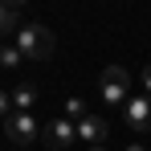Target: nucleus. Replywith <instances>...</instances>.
<instances>
[{"instance_id":"obj_1","label":"nucleus","mask_w":151,"mask_h":151,"mask_svg":"<svg viewBox=\"0 0 151 151\" xmlns=\"http://www.w3.org/2000/svg\"><path fill=\"white\" fill-rule=\"evenodd\" d=\"M53 45H57V41H53V33L45 25H21L17 29V49L25 53L29 61H49Z\"/></svg>"},{"instance_id":"obj_2","label":"nucleus","mask_w":151,"mask_h":151,"mask_svg":"<svg viewBox=\"0 0 151 151\" xmlns=\"http://www.w3.org/2000/svg\"><path fill=\"white\" fill-rule=\"evenodd\" d=\"M98 86H102V102L106 106H127V98H131V74L123 65H106Z\"/></svg>"},{"instance_id":"obj_3","label":"nucleus","mask_w":151,"mask_h":151,"mask_svg":"<svg viewBox=\"0 0 151 151\" xmlns=\"http://www.w3.org/2000/svg\"><path fill=\"white\" fill-rule=\"evenodd\" d=\"M123 119L131 131H139V135H147L151 131V94H131L123 106Z\"/></svg>"},{"instance_id":"obj_4","label":"nucleus","mask_w":151,"mask_h":151,"mask_svg":"<svg viewBox=\"0 0 151 151\" xmlns=\"http://www.w3.org/2000/svg\"><path fill=\"white\" fill-rule=\"evenodd\" d=\"M4 131H8V139L21 143V147H29V143L37 139V123H33L29 110H12V114L4 119Z\"/></svg>"},{"instance_id":"obj_5","label":"nucleus","mask_w":151,"mask_h":151,"mask_svg":"<svg viewBox=\"0 0 151 151\" xmlns=\"http://www.w3.org/2000/svg\"><path fill=\"white\" fill-rule=\"evenodd\" d=\"M45 139H49V151H65L78 139V127L70 123V119H53V123L45 127Z\"/></svg>"},{"instance_id":"obj_6","label":"nucleus","mask_w":151,"mask_h":151,"mask_svg":"<svg viewBox=\"0 0 151 151\" xmlns=\"http://www.w3.org/2000/svg\"><path fill=\"white\" fill-rule=\"evenodd\" d=\"M78 139L82 143H90V147H98V143H106V119L102 114H86V119H78Z\"/></svg>"},{"instance_id":"obj_7","label":"nucleus","mask_w":151,"mask_h":151,"mask_svg":"<svg viewBox=\"0 0 151 151\" xmlns=\"http://www.w3.org/2000/svg\"><path fill=\"white\" fill-rule=\"evenodd\" d=\"M33 102H37V86H33V82H17L12 106H17V110H33Z\"/></svg>"},{"instance_id":"obj_8","label":"nucleus","mask_w":151,"mask_h":151,"mask_svg":"<svg viewBox=\"0 0 151 151\" xmlns=\"http://www.w3.org/2000/svg\"><path fill=\"white\" fill-rule=\"evenodd\" d=\"M21 61H25V53L17 49V45H0V70H4V74H17Z\"/></svg>"},{"instance_id":"obj_9","label":"nucleus","mask_w":151,"mask_h":151,"mask_svg":"<svg viewBox=\"0 0 151 151\" xmlns=\"http://www.w3.org/2000/svg\"><path fill=\"white\" fill-rule=\"evenodd\" d=\"M17 21H21V12H12L8 4H0V37H4V33H12V29H21Z\"/></svg>"},{"instance_id":"obj_10","label":"nucleus","mask_w":151,"mask_h":151,"mask_svg":"<svg viewBox=\"0 0 151 151\" xmlns=\"http://www.w3.org/2000/svg\"><path fill=\"white\" fill-rule=\"evenodd\" d=\"M86 114H90V110H86V102H82V98H65V119H74V123H78V119H86Z\"/></svg>"},{"instance_id":"obj_11","label":"nucleus","mask_w":151,"mask_h":151,"mask_svg":"<svg viewBox=\"0 0 151 151\" xmlns=\"http://www.w3.org/2000/svg\"><path fill=\"white\" fill-rule=\"evenodd\" d=\"M8 106H12V94L0 90V119H8Z\"/></svg>"},{"instance_id":"obj_12","label":"nucleus","mask_w":151,"mask_h":151,"mask_svg":"<svg viewBox=\"0 0 151 151\" xmlns=\"http://www.w3.org/2000/svg\"><path fill=\"white\" fill-rule=\"evenodd\" d=\"M0 4H8L12 12H25V4H29V0H0Z\"/></svg>"},{"instance_id":"obj_13","label":"nucleus","mask_w":151,"mask_h":151,"mask_svg":"<svg viewBox=\"0 0 151 151\" xmlns=\"http://www.w3.org/2000/svg\"><path fill=\"white\" fill-rule=\"evenodd\" d=\"M139 82H143V90H147V94H151V65H147V70H143V74H139Z\"/></svg>"},{"instance_id":"obj_14","label":"nucleus","mask_w":151,"mask_h":151,"mask_svg":"<svg viewBox=\"0 0 151 151\" xmlns=\"http://www.w3.org/2000/svg\"><path fill=\"white\" fill-rule=\"evenodd\" d=\"M127 151H143V143H127Z\"/></svg>"},{"instance_id":"obj_15","label":"nucleus","mask_w":151,"mask_h":151,"mask_svg":"<svg viewBox=\"0 0 151 151\" xmlns=\"http://www.w3.org/2000/svg\"><path fill=\"white\" fill-rule=\"evenodd\" d=\"M86 151H106V147H102V143H98V147H86Z\"/></svg>"}]
</instances>
